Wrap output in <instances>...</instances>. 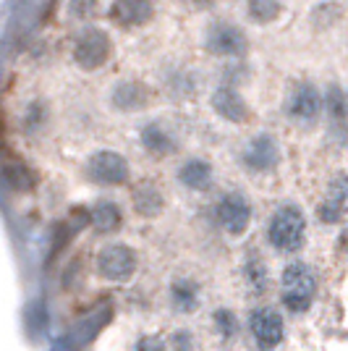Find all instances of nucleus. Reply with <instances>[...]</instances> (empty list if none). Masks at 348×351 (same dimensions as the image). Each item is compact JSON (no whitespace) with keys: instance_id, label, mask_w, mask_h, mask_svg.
<instances>
[{"instance_id":"nucleus-1","label":"nucleus","mask_w":348,"mask_h":351,"mask_svg":"<svg viewBox=\"0 0 348 351\" xmlns=\"http://www.w3.org/2000/svg\"><path fill=\"white\" fill-rule=\"evenodd\" d=\"M306 236V218L296 205L277 207L267 226V239L277 252H296L301 249Z\"/></svg>"},{"instance_id":"nucleus-2","label":"nucleus","mask_w":348,"mask_h":351,"mask_svg":"<svg viewBox=\"0 0 348 351\" xmlns=\"http://www.w3.org/2000/svg\"><path fill=\"white\" fill-rule=\"evenodd\" d=\"M317 291V278L304 263H290L280 278V299L290 312H306Z\"/></svg>"},{"instance_id":"nucleus-3","label":"nucleus","mask_w":348,"mask_h":351,"mask_svg":"<svg viewBox=\"0 0 348 351\" xmlns=\"http://www.w3.org/2000/svg\"><path fill=\"white\" fill-rule=\"evenodd\" d=\"M97 270L105 280L123 283L136 273V252L126 244H110L97 254Z\"/></svg>"},{"instance_id":"nucleus-4","label":"nucleus","mask_w":348,"mask_h":351,"mask_svg":"<svg viewBox=\"0 0 348 351\" xmlns=\"http://www.w3.org/2000/svg\"><path fill=\"white\" fill-rule=\"evenodd\" d=\"M215 218L231 236H241L251 223V205L244 199V194L233 191L225 194L215 207Z\"/></svg>"},{"instance_id":"nucleus-5","label":"nucleus","mask_w":348,"mask_h":351,"mask_svg":"<svg viewBox=\"0 0 348 351\" xmlns=\"http://www.w3.org/2000/svg\"><path fill=\"white\" fill-rule=\"evenodd\" d=\"M251 336L257 338L262 351H273L283 341V317L273 307H260L251 312Z\"/></svg>"},{"instance_id":"nucleus-6","label":"nucleus","mask_w":348,"mask_h":351,"mask_svg":"<svg viewBox=\"0 0 348 351\" xmlns=\"http://www.w3.org/2000/svg\"><path fill=\"white\" fill-rule=\"evenodd\" d=\"M87 173L97 184H123L129 178V165L118 152L105 149L92 155V160L87 162Z\"/></svg>"},{"instance_id":"nucleus-7","label":"nucleus","mask_w":348,"mask_h":351,"mask_svg":"<svg viewBox=\"0 0 348 351\" xmlns=\"http://www.w3.org/2000/svg\"><path fill=\"white\" fill-rule=\"evenodd\" d=\"M108 53H110V43H108V37L97 29H89L84 32L82 37H79V43H76V63L82 66V69H97L102 66L105 60H108Z\"/></svg>"},{"instance_id":"nucleus-8","label":"nucleus","mask_w":348,"mask_h":351,"mask_svg":"<svg viewBox=\"0 0 348 351\" xmlns=\"http://www.w3.org/2000/svg\"><path fill=\"white\" fill-rule=\"evenodd\" d=\"M322 110V97L312 84H299L288 97V116L301 123H312Z\"/></svg>"},{"instance_id":"nucleus-9","label":"nucleus","mask_w":348,"mask_h":351,"mask_svg":"<svg viewBox=\"0 0 348 351\" xmlns=\"http://www.w3.org/2000/svg\"><path fill=\"white\" fill-rule=\"evenodd\" d=\"M319 218L325 223H338L348 213V176H338L333 184H330V191L325 197V202L319 205Z\"/></svg>"},{"instance_id":"nucleus-10","label":"nucleus","mask_w":348,"mask_h":351,"mask_svg":"<svg viewBox=\"0 0 348 351\" xmlns=\"http://www.w3.org/2000/svg\"><path fill=\"white\" fill-rule=\"evenodd\" d=\"M247 165L254 171H270L277 162V145L270 136H257L247 149Z\"/></svg>"},{"instance_id":"nucleus-11","label":"nucleus","mask_w":348,"mask_h":351,"mask_svg":"<svg viewBox=\"0 0 348 351\" xmlns=\"http://www.w3.org/2000/svg\"><path fill=\"white\" fill-rule=\"evenodd\" d=\"M244 278L251 293H264L267 291V283H270V273H267V265L262 260L257 252H249L247 263H244Z\"/></svg>"},{"instance_id":"nucleus-12","label":"nucleus","mask_w":348,"mask_h":351,"mask_svg":"<svg viewBox=\"0 0 348 351\" xmlns=\"http://www.w3.org/2000/svg\"><path fill=\"white\" fill-rule=\"evenodd\" d=\"M215 110H218L223 118L236 121V123H241V121L249 118L247 105H244V100H241L233 89H220L218 95H215Z\"/></svg>"},{"instance_id":"nucleus-13","label":"nucleus","mask_w":348,"mask_h":351,"mask_svg":"<svg viewBox=\"0 0 348 351\" xmlns=\"http://www.w3.org/2000/svg\"><path fill=\"white\" fill-rule=\"evenodd\" d=\"M178 178H181L189 189H207L210 181H212V168H210V162H204V160H189L181 165Z\"/></svg>"},{"instance_id":"nucleus-14","label":"nucleus","mask_w":348,"mask_h":351,"mask_svg":"<svg viewBox=\"0 0 348 351\" xmlns=\"http://www.w3.org/2000/svg\"><path fill=\"white\" fill-rule=\"evenodd\" d=\"M149 14V3L147 0H116L113 19L118 24H142Z\"/></svg>"},{"instance_id":"nucleus-15","label":"nucleus","mask_w":348,"mask_h":351,"mask_svg":"<svg viewBox=\"0 0 348 351\" xmlns=\"http://www.w3.org/2000/svg\"><path fill=\"white\" fill-rule=\"evenodd\" d=\"M134 207L139 215L145 218H155L160 210H162V194H160L152 184H145L134 191Z\"/></svg>"},{"instance_id":"nucleus-16","label":"nucleus","mask_w":348,"mask_h":351,"mask_svg":"<svg viewBox=\"0 0 348 351\" xmlns=\"http://www.w3.org/2000/svg\"><path fill=\"white\" fill-rule=\"evenodd\" d=\"M212 47L220 56H233V53L244 50V37L233 27H218V29H212Z\"/></svg>"},{"instance_id":"nucleus-17","label":"nucleus","mask_w":348,"mask_h":351,"mask_svg":"<svg viewBox=\"0 0 348 351\" xmlns=\"http://www.w3.org/2000/svg\"><path fill=\"white\" fill-rule=\"evenodd\" d=\"M89 218H92L89 223H92L100 234H110V231H116L118 226H121V210H118V205H113V202H100V205L89 213Z\"/></svg>"},{"instance_id":"nucleus-18","label":"nucleus","mask_w":348,"mask_h":351,"mask_svg":"<svg viewBox=\"0 0 348 351\" xmlns=\"http://www.w3.org/2000/svg\"><path fill=\"white\" fill-rule=\"evenodd\" d=\"M142 142H145V147L152 152V155H168V152H173L175 149L171 134L165 132L162 126H158V123L147 126L145 134H142Z\"/></svg>"},{"instance_id":"nucleus-19","label":"nucleus","mask_w":348,"mask_h":351,"mask_svg":"<svg viewBox=\"0 0 348 351\" xmlns=\"http://www.w3.org/2000/svg\"><path fill=\"white\" fill-rule=\"evenodd\" d=\"M171 299H173L175 309H181V312H191V309H197V302H199V289H197V283L181 278V280H175L173 283Z\"/></svg>"},{"instance_id":"nucleus-20","label":"nucleus","mask_w":348,"mask_h":351,"mask_svg":"<svg viewBox=\"0 0 348 351\" xmlns=\"http://www.w3.org/2000/svg\"><path fill=\"white\" fill-rule=\"evenodd\" d=\"M116 103H118V108L134 110V108H142V105L147 103V95L139 84H123V87H118V92H116Z\"/></svg>"},{"instance_id":"nucleus-21","label":"nucleus","mask_w":348,"mask_h":351,"mask_svg":"<svg viewBox=\"0 0 348 351\" xmlns=\"http://www.w3.org/2000/svg\"><path fill=\"white\" fill-rule=\"evenodd\" d=\"M215 328H218V333L223 341H228V338L236 336V315L233 312H228V309H218L215 312Z\"/></svg>"},{"instance_id":"nucleus-22","label":"nucleus","mask_w":348,"mask_h":351,"mask_svg":"<svg viewBox=\"0 0 348 351\" xmlns=\"http://www.w3.org/2000/svg\"><path fill=\"white\" fill-rule=\"evenodd\" d=\"M171 349L173 351H194V336L189 330H178L171 338Z\"/></svg>"},{"instance_id":"nucleus-23","label":"nucleus","mask_w":348,"mask_h":351,"mask_svg":"<svg viewBox=\"0 0 348 351\" xmlns=\"http://www.w3.org/2000/svg\"><path fill=\"white\" fill-rule=\"evenodd\" d=\"M134 351H168V346H165V341L158 336H145L136 341V346H134Z\"/></svg>"}]
</instances>
